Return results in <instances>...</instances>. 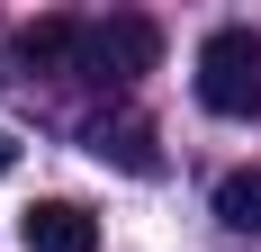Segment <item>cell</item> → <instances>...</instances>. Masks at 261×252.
<instances>
[{"instance_id": "obj_1", "label": "cell", "mask_w": 261, "mask_h": 252, "mask_svg": "<svg viewBox=\"0 0 261 252\" xmlns=\"http://www.w3.org/2000/svg\"><path fill=\"white\" fill-rule=\"evenodd\" d=\"M198 99L216 117H261V36L252 27H216L198 45Z\"/></svg>"}, {"instance_id": "obj_2", "label": "cell", "mask_w": 261, "mask_h": 252, "mask_svg": "<svg viewBox=\"0 0 261 252\" xmlns=\"http://www.w3.org/2000/svg\"><path fill=\"white\" fill-rule=\"evenodd\" d=\"M99 81H135V72H153L162 63V27L144 18V9H117L108 27H90V54H81Z\"/></svg>"}, {"instance_id": "obj_3", "label": "cell", "mask_w": 261, "mask_h": 252, "mask_svg": "<svg viewBox=\"0 0 261 252\" xmlns=\"http://www.w3.org/2000/svg\"><path fill=\"white\" fill-rule=\"evenodd\" d=\"M18 234H27V252H99V216L81 198H36L18 216Z\"/></svg>"}, {"instance_id": "obj_4", "label": "cell", "mask_w": 261, "mask_h": 252, "mask_svg": "<svg viewBox=\"0 0 261 252\" xmlns=\"http://www.w3.org/2000/svg\"><path fill=\"white\" fill-rule=\"evenodd\" d=\"M81 135H90V153H99V162H117V171H135V180H153V171H162L153 126H144V117H126V108H117V117H90Z\"/></svg>"}, {"instance_id": "obj_5", "label": "cell", "mask_w": 261, "mask_h": 252, "mask_svg": "<svg viewBox=\"0 0 261 252\" xmlns=\"http://www.w3.org/2000/svg\"><path fill=\"white\" fill-rule=\"evenodd\" d=\"M81 54H90V27H81L72 9L18 27V63H36V72H63V63H81Z\"/></svg>"}, {"instance_id": "obj_6", "label": "cell", "mask_w": 261, "mask_h": 252, "mask_svg": "<svg viewBox=\"0 0 261 252\" xmlns=\"http://www.w3.org/2000/svg\"><path fill=\"white\" fill-rule=\"evenodd\" d=\"M216 216L234 234H261V171H225L216 180Z\"/></svg>"}, {"instance_id": "obj_7", "label": "cell", "mask_w": 261, "mask_h": 252, "mask_svg": "<svg viewBox=\"0 0 261 252\" xmlns=\"http://www.w3.org/2000/svg\"><path fill=\"white\" fill-rule=\"evenodd\" d=\"M9 162H18V144H9V135H0V171H9Z\"/></svg>"}]
</instances>
